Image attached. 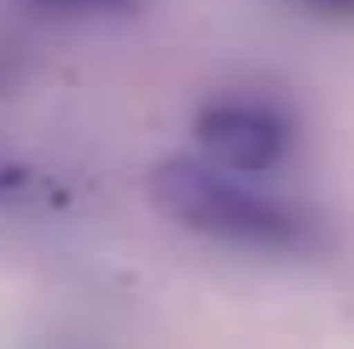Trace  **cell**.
I'll return each instance as SVG.
<instances>
[{
	"label": "cell",
	"mask_w": 354,
	"mask_h": 349,
	"mask_svg": "<svg viewBox=\"0 0 354 349\" xmlns=\"http://www.w3.org/2000/svg\"><path fill=\"white\" fill-rule=\"evenodd\" d=\"M149 200L185 232L211 242L257 247V252H303L319 242V221L308 211L252 190L241 175H226L205 160H160L149 175Z\"/></svg>",
	"instance_id": "1"
},
{
	"label": "cell",
	"mask_w": 354,
	"mask_h": 349,
	"mask_svg": "<svg viewBox=\"0 0 354 349\" xmlns=\"http://www.w3.org/2000/svg\"><path fill=\"white\" fill-rule=\"evenodd\" d=\"M195 144L205 149V164L226 175H267L292 149V124L277 103L216 98L195 113Z\"/></svg>",
	"instance_id": "2"
},
{
	"label": "cell",
	"mask_w": 354,
	"mask_h": 349,
	"mask_svg": "<svg viewBox=\"0 0 354 349\" xmlns=\"http://www.w3.org/2000/svg\"><path fill=\"white\" fill-rule=\"evenodd\" d=\"M36 16H133L144 0H21Z\"/></svg>",
	"instance_id": "3"
},
{
	"label": "cell",
	"mask_w": 354,
	"mask_h": 349,
	"mask_svg": "<svg viewBox=\"0 0 354 349\" xmlns=\"http://www.w3.org/2000/svg\"><path fill=\"white\" fill-rule=\"evenodd\" d=\"M21 190H31V170L26 164L0 160V196H21Z\"/></svg>",
	"instance_id": "4"
},
{
	"label": "cell",
	"mask_w": 354,
	"mask_h": 349,
	"mask_svg": "<svg viewBox=\"0 0 354 349\" xmlns=\"http://www.w3.org/2000/svg\"><path fill=\"white\" fill-rule=\"evenodd\" d=\"M303 10L313 16H328V21H354V0H298Z\"/></svg>",
	"instance_id": "5"
}]
</instances>
